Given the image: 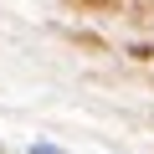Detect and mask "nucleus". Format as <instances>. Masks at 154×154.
<instances>
[{"instance_id":"f257e3e1","label":"nucleus","mask_w":154,"mask_h":154,"mask_svg":"<svg viewBox=\"0 0 154 154\" xmlns=\"http://www.w3.org/2000/svg\"><path fill=\"white\" fill-rule=\"evenodd\" d=\"M31 154H62L57 144H31Z\"/></svg>"}]
</instances>
